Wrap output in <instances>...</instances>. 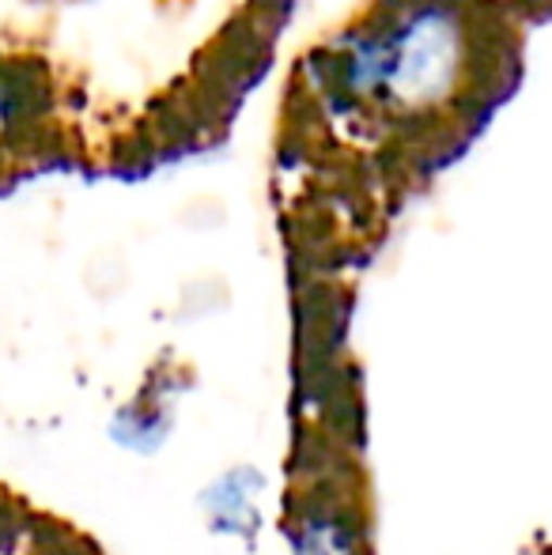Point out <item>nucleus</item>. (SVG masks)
Here are the masks:
<instances>
[{
  "instance_id": "nucleus-1",
  "label": "nucleus",
  "mask_w": 552,
  "mask_h": 555,
  "mask_svg": "<svg viewBox=\"0 0 552 555\" xmlns=\"http://www.w3.org/2000/svg\"><path fill=\"white\" fill-rule=\"evenodd\" d=\"M465 35L450 8L420 4L386 42H371L356 57L363 88H383L394 103L420 111L442 103L462 80Z\"/></svg>"
},
{
  "instance_id": "nucleus-2",
  "label": "nucleus",
  "mask_w": 552,
  "mask_h": 555,
  "mask_svg": "<svg viewBox=\"0 0 552 555\" xmlns=\"http://www.w3.org/2000/svg\"><path fill=\"white\" fill-rule=\"evenodd\" d=\"M8 125V91H4V80H0V129Z\"/></svg>"
}]
</instances>
